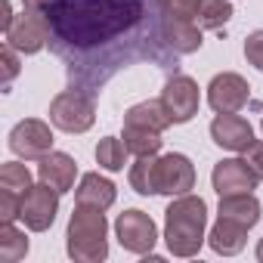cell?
<instances>
[{
    "label": "cell",
    "mask_w": 263,
    "mask_h": 263,
    "mask_svg": "<svg viewBox=\"0 0 263 263\" xmlns=\"http://www.w3.org/2000/svg\"><path fill=\"white\" fill-rule=\"evenodd\" d=\"M115 235H118L121 248L130 251V254H149L158 241L155 220L143 211H124L115 220Z\"/></svg>",
    "instance_id": "obj_6"
},
{
    "label": "cell",
    "mask_w": 263,
    "mask_h": 263,
    "mask_svg": "<svg viewBox=\"0 0 263 263\" xmlns=\"http://www.w3.org/2000/svg\"><path fill=\"white\" fill-rule=\"evenodd\" d=\"M124 146L130 149V155H158L161 149V134L158 130H149V127H127L124 124Z\"/></svg>",
    "instance_id": "obj_21"
},
{
    "label": "cell",
    "mask_w": 263,
    "mask_h": 263,
    "mask_svg": "<svg viewBox=\"0 0 263 263\" xmlns=\"http://www.w3.org/2000/svg\"><path fill=\"white\" fill-rule=\"evenodd\" d=\"M37 177H41V183L53 186V189L62 195V192H68V189L74 186L78 164H74V158L65 155V152H50V155L41 158V164H37Z\"/></svg>",
    "instance_id": "obj_14"
},
{
    "label": "cell",
    "mask_w": 263,
    "mask_h": 263,
    "mask_svg": "<svg viewBox=\"0 0 263 263\" xmlns=\"http://www.w3.org/2000/svg\"><path fill=\"white\" fill-rule=\"evenodd\" d=\"M245 161H248V167L257 174V180H263V143H251V146L245 149Z\"/></svg>",
    "instance_id": "obj_29"
},
{
    "label": "cell",
    "mask_w": 263,
    "mask_h": 263,
    "mask_svg": "<svg viewBox=\"0 0 263 263\" xmlns=\"http://www.w3.org/2000/svg\"><path fill=\"white\" fill-rule=\"evenodd\" d=\"M260 127H263V121H260Z\"/></svg>",
    "instance_id": "obj_33"
},
{
    "label": "cell",
    "mask_w": 263,
    "mask_h": 263,
    "mask_svg": "<svg viewBox=\"0 0 263 263\" xmlns=\"http://www.w3.org/2000/svg\"><path fill=\"white\" fill-rule=\"evenodd\" d=\"M229 16H232V4H229V0H201L195 22H198V28L217 31V28H223L229 22Z\"/></svg>",
    "instance_id": "obj_24"
},
{
    "label": "cell",
    "mask_w": 263,
    "mask_h": 263,
    "mask_svg": "<svg viewBox=\"0 0 263 263\" xmlns=\"http://www.w3.org/2000/svg\"><path fill=\"white\" fill-rule=\"evenodd\" d=\"M248 96H251V87L241 74L235 71H223L211 81L208 87V102L217 115H229V111H241L248 105Z\"/></svg>",
    "instance_id": "obj_10"
},
{
    "label": "cell",
    "mask_w": 263,
    "mask_h": 263,
    "mask_svg": "<svg viewBox=\"0 0 263 263\" xmlns=\"http://www.w3.org/2000/svg\"><path fill=\"white\" fill-rule=\"evenodd\" d=\"M93 121H96V102L93 93L87 90L71 87L50 102V124L65 130V134H84L93 127Z\"/></svg>",
    "instance_id": "obj_4"
},
{
    "label": "cell",
    "mask_w": 263,
    "mask_h": 263,
    "mask_svg": "<svg viewBox=\"0 0 263 263\" xmlns=\"http://www.w3.org/2000/svg\"><path fill=\"white\" fill-rule=\"evenodd\" d=\"M124 124L127 127H149V130H158L161 134V130L171 127L174 121H171V115H167L161 99H146V102H137L134 108H127Z\"/></svg>",
    "instance_id": "obj_18"
},
{
    "label": "cell",
    "mask_w": 263,
    "mask_h": 263,
    "mask_svg": "<svg viewBox=\"0 0 263 263\" xmlns=\"http://www.w3.org/2000/svg\"><path fill=\"white\" fill-rule=\"evenodd\" d=\"M164 44H167V50L177 59L189 56V53H195L201 47V28L195 22H183V19H167L164 16Z\"/></svg>",
    "instance_id": "obj_15"
},
{
    "label": "cell",
    "mask_w": 263,
    "mask_h": 263,
    "mask_svg": "<svg viewBox=\"0 0 263 263\" xmlns=\"http://www.w3.org/2000/svg\"><path fill=\"white\" fill-rule=\"evenodd\" d=\"M4 34H7V44L16 47L19 53H37L50 44V22H47L44 13L25 10L22 16L13 19V25Z\"/></svg>",
    "instance_id": "obj_7"
},
{
    "label": "cell",
    "mask_w": 263,
    "mask_h": 263,
    "mask_svg": "<svg viewBox=\"0 0 263 263\" xmlns=\"http://www.w3.org/2000/svg\"><path fill=\"white\" fill-rule=\"evenodd\" d=\"M257 260H263V238H260V245H257Z\"/></svg>",
    "instance_id": "obj_32"
},
{
    "label": "cell",
    "mask_w": 263,
    "mask_h": 263,
    "mask_svg": "<svg viewBox=\"0 0 263 263\" xmlns=\"http://www.w3.org/2000/svg\"><path fill=\"white\" fill-rule=\"evenodd\" d=\"M56 211H59V192H56L53 186L41 183V186H31V192L22 198L19 220H22L31 232H44V229L53 226Z\"/></svg>",
    "instance_id": "obj_9"
},
{
    "label": "cell",
    "mask_w": 263,
    "mask_h": 263,
    "mask_svg": "<svg viewBox=\"0 0 263 263\" xmlns=\"http://www.w3.org/2000/svg\"><path fill=\"white\" fill-rule=\"evenodd\" d=\"M130 186L140 195H158V158L155 155H143L130 167Z\"/></svg>",
    "instance_id": "obj_20"
},
{
    "label": "cell",
    "mask_w": 263,
    "mask_h": 263,
    "mask_svg": "<svg viewBox=\"0 0 263 263\" xmlns=\"http://www.w3.org/2000/svg\"><path fill=\"white\" fill-rule=\"evenodd\" d=\"M127 155H130V149L121 143V140H115V137H105V140H99V146H96V161H99V167H105V171H124V164H127Z\"/></svg>",
    "instance_id": "obj_25"
},
{
    "label": "cell",
    "mask_w": 263,
    "mask_h": 263,
    "mask_svg": "<svg viewBox=\"0 0 263 263\" xmlns=\"http://www.w3.org/2000/svg\"><path fill=\"white\" fill-rule=\"evenodd\" d=\"M25 10H34V13H47L53 7V0H22Z\"/></svg>",
    "instance_id": "obj_31"
},
{
    "label": "cell",
    "mask_w": 263,
    "mask_h": 263,
    "mask_svg": "<svg viewBox=\"0 0 263 263\" xmlns=\"http://www.w3.org/2000/svg\"><path fill=\"white\" fill-rule=\"evenodd\" d=\"M10 149L25 161H41L53 152V130L37 118H25L10 130Z\"/></svg>",
    "instance_id": "obj_5"
},
{
    "label": "cell",
    "mask_w": 263,
    "mask_h": 263,
    "mask_svg": "<svg viewBox=\"0 0 263 263\" xmlns=\"http://www.w3.org/2000/svg\"><path fill=\"white\" fill-rule=\"evenodd\" d=\"M0 13H4V16H0V25H4V31H7V28L13 25V19H16V16H13V7H10V0H0Z\"/></svg>",
    "instance_id": "obj_30"
},
{
    "label": "cell",
    "mask_w": 263,
    "mask_h": 263,
    "mask_svg": "<svg viewBox=\"0 0 263 263\" xmlns=\"http://www.w3.org/2000/svg\"><path fill=\"white\" fill-rule=\"evenodd\" d=\"M0 192H13L25 198L31 192V171L19 161H7L0 167Z\"/></svg>",
    "instance_id": "obj_22"
},
{
    "label": "cell",
    "mask_w": 263,
    "mask_h": 263,
    "mask_svg": "<svg viewBox=\"0 0 263 263\" xmlns=\"http://www.w3.org/2000/svg\"><path fill=\"white\" fill-rule=\"evenodd\" d=\"M211 183L217 189V195H238V192H254L257 186V174L248 167V161L238 158H226L214 167Z\"/></svg>",
    "instance_id": "obj_12"
},
{
    "label": "cell",
    "mask_w": 263,
    "mask_h": 263,
    "mask_svg": "<svg viewBox=\"0 0 263 263\" xmlns=\"http://www.w3.org/2000/svg\"><path fill=\"white\" fill-rule=\"evenodd\" d=\"M245 59H248L257 71H263V31H254V34L245 41Z\"/></svg>",
    "instance_id": "obj_27"
},
{
    "label": "cell",
    "mask_w": 263,
    "mask_h": 263,
    "mask_svg": "<svg viewBox=\"0 0 263 263\" xmlns=\"http://www.w3.org/2000/svg\"><path fill=\"white\" fill-rule=\"evenodd\" d=\"M44 16L50 22V50L78 90L96 93L118 71L140 62L177 65L164 44L158 0H53Z\"/></svg>",
    "instance_id": "obj_1"
},
{
    "label": "cell",
    "mask_w": 263,
    "mask_h": 263,
    "mask_svg": "<svg viewBox=\"0 0 263 263\" xmlns=\"http://www.w3.org/2000/svg\"><path fill=\"white\" fill-rule=\"evenodd\" d=\"M211 137L220 149H229V152H245L251 143H254V130L245 118H238L235 111L229 115H217L211 121Z\"/></svg>",
    "instance_id": "obj_13"
},
{
    "label": "cell",
    "mask_w": 263,
    "mask_h": 263,
    "mask_svg": "<svg viewBox=\"0 0 263 263\" xmlns=\"http://www.w3.org/2000/svg\"><path fill=\"white\" fill-rule=\"evenodd\" d=\"M108 223H105V214L99 208H84L78 204V211L71 214L68 220V254L74 260H84V263H96V260H105L108 257Z\"/></svg>",
    "instance_id": "obj_3"
},
{
    "label": "cell",
    "mask_w": 263,
    "mask_h": 263,
    "mask_svg": "<svg viewBox=\"0 0 263 263\" xmlns=\"http://www.w3.org/2000/svg\"><path fill=\"white\" fill-rule=\"evenodd\" d=\"M220 217L235 220L241 226H257L260 223V201L254 198V192H238V195H220Z\"/></svg>",
    "instance_id": "obj_16"
},
{
    "label": "cell",
    "mask_w": 263,
    "mask_h": 263,
    "mask_svg": "<svg viewBox=\"0 0 263 263\" xmlns=\"http://www.w3.org/2000/svg\"><path fill=\"white\" fill-rule=\"evenodd\" d=\"M161 102H164L174 124H186V121H192L198 115V102H201L198 84L189 74H174L161 90Z\"/></svg>",
    "instance_id": "obj_8"
},
{
    "label": "cell",
    "mask_w": 263,
    "mask_h": 263,
    "mask_svg": "<svg viewBox=\"0 0 263 263\" xmlns=\"http://www.w3.org/2000/svg\"><path fill=\"white\" fill-rule=\"evenodd\" d=\"M74 198H78V204H84V208H99V211H105V208L115 204V183L105 180V177H99V174H84V180H81Z\"/></svg>",
    "instance_id": "obj_19"
},
{
    "label": "cell",
    "mask_w": 263,
    "mask_h": 263,
    "mask_svg": "<svg viewBox=\"0 0 263 263\" xmlns=\"http://www.w3.org/2000/svg\"><path fill=\"white\" fill-rule=\"evenodd\" d=\"M25 254H28L25 232H19L13 223H4V226H0V260H4V263H16Z\"/></svg>",
    "instance_id": "obj_23"
},
{
    "label": "cell",
    "mask_w": 263,
    "mask_h": 263,
    "mask_svg": "<svg viewBox=\"0 0 263 263\" xmlns=\"http://www.w3.org/2000/svg\"><path fill=\"white\" fill-rule=\"evenodd\" d=\"M158 7L167 19H183V22H195L201 0H158Z\"/></svg>",
    "instance_id": "obj_26"
},
{
    "label": "cell",
    "mask_w": 263,
    "mask_h": 263,
    "mask_svg": "<svg viewBox=\"0 0 263 263\" xmlns=\"http://www.w3.org/2000/svg\"><path fill=\"white\" fill-rule=\"evenodd\" d=\"M208 204L198 195H177L164 211V241L174 257H195L204 245Z\"/></svg>",
    "instance_id": "obj_2"
},
{
    "label": "cell",
    "mask_w": 263,
    "mask_h": 263,
    "mask_svg": "<svg viewBox=\"0 0 263 263\" xmlns=\"http://www.w3.org/2000/svg\"><path fill=\"white\" fill-rule=\"evenodd\" d=\"M0 59H4V87H10L13 84V78L19 74V59H16V47H4L0 50Z\"/></svg>",
    "instance_id": "obj_28"
},
{
    "label": "cell",
    "mask_w": 263,
    "mask_h": 263,
    "mask_svg": "<svg viewBox=\"0 0 263 263\" xmlns=\"http://www.w3.org/2000/svg\"><path fill=\"white\" fill-rule=\"evenodd\" d=\"M195 186V167L186 155L171 152L158 158V195H186Z\"/></svg>",
    "instance_id": "obj_11"
},
{
    "label": "cell",
    "mask_w": 263,
    "mask_h": 263,
    "mask_svg": "<svg viewBox=\"0 0 263 263\" xmlns=\"http://www.w3.org/2000/svg\"><path fill=\"white\" fill-rule=\"evenodd\" d=\"M208 241H211V248H214L217 254L232 257V254H238V251L245 248V241H248V226H241V223H235V220L220 217V220L214 223V229H211Z\"/></svg>",
    "instance_id": "obj_17"
}]
</instances>
